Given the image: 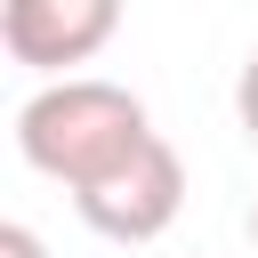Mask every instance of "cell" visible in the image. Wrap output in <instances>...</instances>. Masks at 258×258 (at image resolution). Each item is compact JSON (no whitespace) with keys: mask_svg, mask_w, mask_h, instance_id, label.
<instances>
[{"mask_svg":"<svg viewBox=\"0 0 258 258\" xmlns=\"http://www.w3.org/2000/svg\"><path fill=\"white\" fill-rule=\"evenodd\" d=\"M153 137L161 129L145 121V97L121 89V81H89V73H64V81L32 89L24 113H16V153L40 177H56L73 202L89 185H105L113 169H129Z\"/></svg>","mask_w":258,"mask_h":258,"instance_id":"cell-1","label":"cell"},{"mask_svg":"<svg viewBox=\"0 0 258 258\" xmlns=\"http://www.w3.org/2000/svg\"><path fill=\"white\" fill-rule=\"evenodd\" d=\"M250 242H258V202H250Z\"/></svg>","mask_w":258,"mask_h":258,"instance_id":"cell-6","label":"cell"},{"mask_svg":"<svg viewBox=\"0 0 258 258\" xmlns=\"http://www.w3.org/2000/svg\"><path fill=\"white\" fill-rule=\"evenodd\" d=\"M0 258H48V242H40L24 218H8V226H0Z\"/></svg>","mask_w":258,"mask_h":258,"instance_id":"cell-5","label":"cell"},{"mask_svg":"<svg viewBox=\"0 0 258 258\" xmlns=\"http://www.w3.org/2000/svg\"><path fill=\"white\" fill-rule=\"evenodd\" d=\"M73 210H81V226L105 234V242H153V234H169L177 210H185V161H177V145L153 137L129 169H113L105 185H89Z\"/></svg>","mask_w":258,"mask_h":258,"instance_id":"cell-2","label":"cell"},{"mask_svg":"<svg viewBox=\"0 0 258 258\" xmlns=\"http://www.w3.org/2000/svg\"><path fill=\"white\" fill-rule=\"evenodd\" d=\"M234 113H242V137L258 145V48H250V64H242V81H234Z\"/></svg>","mask_w":258,"mask_h":258,"instance_id":"cell-4","label":"cell"},{"mask_svg":"<svg viewBox=\"0 0 258 258\" xmlns=\"http://www.w3.org/2000/svg\"><path fill=\"white\" fill-rule=\"evenodd\" d=\"M113 24H121L113 0H8L0 8V48L32 73H56V64H89L113 40Z\"/></svg>","mask_w":258,"mask_h":258,"instance_id":"cell-3","label":"cell"}]
</instances>
